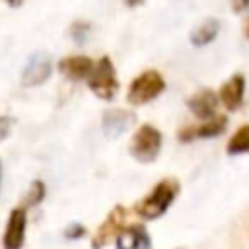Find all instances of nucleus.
Here are the masks:
<instances>
[{
	"instance_id": "obj_1",
	"label": "nucleus",
	"mask_w": 249,
	"mask_h": 249,
	"mask_svg": "<svg viewBox=\"0 0 249 249\" xmlns=\"http://www.w3.org/2000/svg\"><path fill=\"white\" fill-rule=\"evenodd\" d=\"M179 189H181V185L175 177H165V179L158 181L152 187V191L142 200H138L134 204V214L146 222L161 218L169 210V206L175 202Z\"/></svg>"
},
{
	"instance_id": "obj_2",
	"label": "nucleus",
	"mask_w": 249,
	"mask_h": 249,
	"mask_svg": "<svg viewBox=\"0 0 249 249\" xmlns=\"http://www.w3.org/2000/svg\"><path fill=\"white\" fill-rule=\"evenodd\" d=\"M161 144H163V136L160 128H156L150 123H144L134 130L128 152L140 163H154L161 152Z\"/></svg>"
},
{
	"instance_id": "obj_3",
	"label": "nucleus",
	"mask_w": 249,
	"mask_h": 249,
	"mask_svg": "<svg viewBox=\"0 0 249 249\" xmlns=\"http://www.w3.org/2000/svg\"><path fill=\"white\" fill-rule=\"evenodd\" d=\"M165 89V80L158 70H144L132 78L126 89V101L130 105H146L160 97Z\"/></svg>"
},
{
	"instance_id": "obj_4",
	"label": "nucleus",
	"mask_w": 249,
	"mask_h": 249,
	"mask_svg": "<svg viewBox=\"0 0 249 249\" xmlns=\"http://www.w3.org/2000/svg\"><path fill=\"white\" fill-rule=\"evenodd\" d=\"M88 88L93 91V95H97L103 101L115 99V95L119 93V78H117L113 60L109 56H101L95 62V66L88 78Z\"/></svg>"
},
{
	"instance_id": "obj_5",
	"label": "nucleus",
	"mask_w": 249,
	"mask_h": 249,
	"mask_svg": "<svg viewBox=\"0 0 249 249\" xmlns=\"http://www.w3.org/2000/svg\"><path fill=\"white\" fill-rule=\"evenodd\" d=\"M126 216H128V208H124L123 204L113 206V210H109L105 220L95 230L91 237V249H103L109 241L117 239V235L126 228Z\"/></svg>"
},
{
	"instance_id": "obj_6",
	"label": "nucleus",
	"mask_w": 249,
	"mask_h": 249,
	"mask_svg": "<svg viewBox=\"0 0 249 249\" xmlns=\"http://www.w3.org/2000/svg\"><path fill=\"white\" fill-rule=\"evenodd\" d=\"M228 128V117L226 115H216L210 121H202L200 124H187L177 130L179 142H193L195 138H214L224 134Z\"/></svg>"
},
{
	"instance_id": "obj_7",
	"label": "nucleus",
	"mask_w": 249,
	"mask_h": 249,
	"mask_svg": "<svg viewBox=\"0 0 249 249\" xmlns=\"http://www.w3.org/2000/svg\"><path fill=\"white\" fill-rule=\"evenodd\" d=\"M136 123V113L130 109H107L101 117V130L105 134V138L115 140L119 136H123L132 124Z\"/></svg>"
},
{
	"instance_id": "obj_8",
	"label": "nucleus",
	"mask_w": 249,
	"mask_h": 249,
	"mask_svg": "<svg viewBox=\"0 0 249 249\" xmlns=\"http://www.w3.org/2000/svg\"><path fill=\"white\" fill-rule=\"evenodd\" d=\"M25 230H27V210L23 206H16L6 222V230L2 235L4 249H21L25 243Z\"/></svg>"
},
{
	"instance_id": "obj_9",
	"label": "nucleus",
	"mask_w": 249,
	"mask_h": 249,
	"mask_svg": "<svg viewBox=\"0 0 249 249\" xmlns=\"http://www.w3.org/2000/svg\"><path fill=\"white\" fill-rule=\"evenodd\" d=\"M53 72V60L45 53H37L29 58L27 66L21 72V84L23 86H39L51 78Z\"/></svg>"
},
{
	"instance_id": "obj_10",
	"label": "nucleus",
	"mask_w": 249,
	"mask_h": 249,
	"mask_svg": "<svg viewBox=\"0 0 249 249\" xmlns=\"http://www.w3.org/2000/svg\"><path fill=\"white\" fill-rule=\"evenodd\" d=\"M218 103H220V99H218V93L214 91V89H208V88H204V89H200V91H196L195 95H191L189 99H187V107L191 109V113L196 117V119H200V121H210V119H214L218 113Z\"/></svg>"
},
{
	"instance_id": "obj_11",
	"label": "nucleus",
	"mask_w": 249,
	"mask_h": 249,
	"mask_svg": "<svg viewBox=\"0 0 249 249\" xmlns=\"http://www.w3.org/2000/svg\"><path fill=\"white\" fill-rule=\"evenodd\" d=\"M218 99L228 111H237L243 105V99H245V78H243V74L230 76V80L220 86Z\"/></svg>"
},
{
	"instance_id": "obj_12",
	"label": "nucleus",
	"mask_w": 249,
	"mask_h": 249,
	"mask_svg": "<svg viewBox=\"0 0 249 249\" xmlns=\"http://www.w3.org/2000/svg\"><path fill=\"white\" fill-rule=\"evenodd\" d=\"M115 249H152V237L142 224H128L117 235Z\"/></svg>"
},
{
	"instance_id": "obj_13",
	"label": "nucleus",
	"mask_w": 249,
	"mask_h": 249,
	"mask_svg": "<svg viewBox=\"0 0 249 249\" xmlns=\"http://www.w3.org/2000/svg\"><path fill=\"white\" fill-rule=\"evenodd\" d=\"M95 62L89 58V56H84V54H74V56H66L58 62V70L62 76H66L68 80H88L91 70H93Z\"/></svg>"
},
{
	"instance_id": "obj_14",
	"label": "nucleus",
	"mask_w": 249,
	"mask_h": 249,
	"mask_svg": "<svg viewBox=\"0 0 249 249\" xmlns=\"http://www.w3.org/2000/svg\"><path fill=\"white\" fill-rule=\"evenodd\" d=\"M218 31H220V21L214 18H208L191 31V45L193 47H206L208 43H212L218 37Z\"/></svg>"
},
{
	"instance_id": "obj_15",
	"label": "nucleus",
	"mask_w": 249,
	"mask_h": 249,
	"mask_svg": "<svg viewBox=\"0 0 249 249\" xmlns=\"http://www.w3.org/2000/svg\"><path fill=\"white\" fill-rule=\"evenodd\" d=\"M226 152L228 156H241V154H249V123L241 124L231 138L226 144Z\"/></svg>"
},
{
	"instance_id": "obj_16",
	"label": "nucleus",
	"mask_w": 249,
	"mask_h": 249,
	"mask_svg": "<svg viewBox=\"0 0 249 249\" xmlns=\"http://www.w3.org/2000/svg\"><path fill=\"white\" fill-rule=\"evenodd\" d=\"M45 195H47L45 183H43V181H39V179H37V181H33V183H31V187H29V191H27V195H25V198H23V208L37 206L39 202H43Z\"/></svg>"
},
{
	"instance_id": "obj_17",
	"label": "nucleus",
	"mask_w": 249,
	"mask_h": 249,
	"mask_svg": "<svg viewBox=\"0 0 249 249\" xmlns=\"http://www.w3.org/2000/svg\"><path fill=\"white\" fill-rule=\"evenodd\" d=\"M89 29H91V25H89L88 21L78 19V21H74V23L70 25V37H72L78 45H84L86 39L89 37Z\"/></svg>"
},
{
	"instance_id": "obj_18",
	"label": "nucleus",
	"mask_w": 249,
	"mask_h": 249,
	"mask_svg": "<svg viewBox=\"0 0 249 249\" xmlns=\"http://www.w3.org/2000/svg\"><path fill=\"white\" fill-rule=\"evenodd\" d=\"M62 235H64V239H68V241H78V239H82V237L86 235V226H82V224H68V226L64 228Z\"/></svg>"
},
{
	"instance_id": "obj_19",
	"label": "nucleus",
	"mask_w": 249,
	"mask_h": 249,
	"mask_svg": "<svg viewBox=\"0 0 249 249\" xmlns=\"http://www.w3.org/2000/svg\"><path fill=\"white\" fill-rule=\"evenodd\" d=\"M12 128V119L10 117H0V142L10 134Z\"/></svg>"
},
{
	"instance_id": "obj_20",
	"label": "nucleus",
	"mask_w": 249,
	"mask_h": 249,
	"mask_svg": "<svg viewBox=\"0 0 249 249\" xmlns=\"http://www.w3.org/2000/svg\"><path fill=\"white\" fill-rule=\"evenodd\" d=\"M231 10L235 14H243L249 10V0H231Z\"/></svg>"
},
{
	"instance_id": "obj_21",
	"label": "nucleus",
	"mask_w": 249,
	"mask_h": 249,
	"mask_svg": "<svg viewBox=\"0 0 249 249\" xmlns=\"http://www.w3.org/2000/svg\"><path fill=\"white\" fill-rule=\"evenodd\" d=\"M126 2V6H130V8H134V6H140L144 0H124Z\"/></svg>"
},
{
	"instance_id": "obj_22",
	"label": "nucleus",
	"mask_w": 249,
	"mask_h": 249,
	"mask_svg": "<svg viewBox=\"0 0 249 249\" xmlns=\"http://www.w3.org/2000/svg\"><path fill=\"white\" fill-rule=\"evenodd\" d=\"M245 39H249V19H247V23H245Z\"/></svg>"
},
{
	"instance_id": "obj_23",
	"label": "nucleus",
	"mask_w": 249,
	"mask_h": 249,
	"mask_svg": "<svg viewBox=\"0 0 249 249\" xmlns=\"http://www.w3.org/2000/svg\"><path fill=\"white\" fill-rule=\"evenodd\" d=\"M10 2H12V4H18V2H19V0H10Z\"/></svg>"
},
{
	"instance_id": "obj_24",
	"label": "nucleus",
	"mask_w": 249,
	"mask_h": 249,
	"mask_svg": "<svg viewBox=\"0 0 249 249\" xmlns=\"http://www.w3.org/2000/svg\"><path fill=\"white\" fill-rule=\"evenodd\" d=\"M177 249H181V247H177Z\"/></svg>"
}]
</instances>
